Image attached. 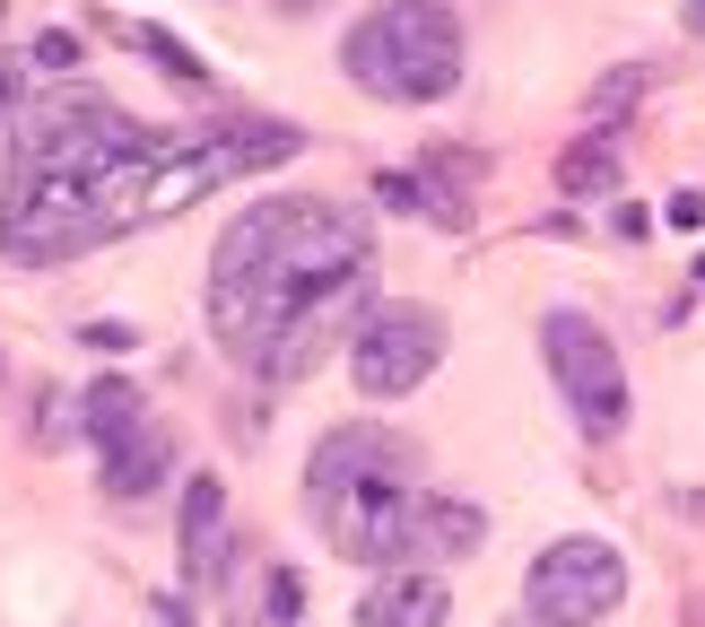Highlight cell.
Instances as JSON below:
<instances>
[{"instance_id":"cell-17","label":"cell","mask_w":705,"mask_h":627,"mask_svg":"<svg viewBox=\"0 0 705 627\" xmlns=\"http://www.w3.org/2000/svg\"><path fill=\"white\" fill-rule=\"evenodd\" d=\"M662 219H671V227H705V192H671Z\"/></svg>"},{"instance_id":"cell-15","label":"cell","mask_w":705,"mask_h":627,"mask_svg":"<svg viewBox=\"0 0 705 627\" xmlns=\"http://www.w3.org/2000/svg\"><path fill=\"white\" fill-rule=\"evenodd\" d=\"M296 602H305V584H296V575L279 567V575H270V619H279V627H296Z\"/></svg>"},{"instance_id":"cell-12","label":"cell","mask_w":705,"mask_h":627,"mask_svg":"<svg viewBox=\"0 0 705 627\" xmlns=\"http://www.w3.org/2000/svg\"><path fill=\"white\" fill-rule=\"evenodd\" d=\"M558 192L567 201H592V192H618V148L592 131V139H575L567 157H558Z\"/></svg>"},{"instance_id":"cell-1","label":"cell","mask_w":705,"mask_h":627,"mask_svg":"<svg viewBox=\"0 0 705 627\" xmlns=\"http://www.w3.org/2000/svg\"><path fill=\"white\" fill-rule=\"evenodd\" d=\"M296 157L288 123H201V131H148L97 88L44 97L18 123L9 201H0V253L9 261H70L88 245H114L148 219L192 210L253 166Z\"/></svg>"},{"instance_id":"cell-3","label":"cell","mask_w":705,"mask_h":627,"mask_svg":"<svg viewBox=\"0 0 705 627\" xmlns=\"http://www.w3.org/2000/svg\"><path fill=\"white\" fill-rule=\"evenodd\" d=\"M305 505L323 523V540L357 558V567H401L410 558V531H418V454L392 436V427H332L305 462Z\"/></svg>"},{"instance_id":"cell-11","label":"cell","mask_w":705,"mask_h":627,"mask_svg":"<svg viewBox=\"0 0 705 627\" xmlns=\"http://www.w3.org/2000/svg\"><path fill=\"white\" fill-rule=\"evenodd\" d=\"M479 505H462V497H427V514H418V531H410V558L401 567H436V558H470L479 549Z\"/></svg>"},{"instance_id":"cell-20","label":"cell","mask_w":705,"mask_h":627,"mask_svg":"<svg viewBox=\"0 0 705 627\" xmlns=\"http://www.w3.org/2000/svg\"><path fill=\"white\" fill-rule=\"evenodd\" d=\"M680 18H689V26L705 35V0H680Z\"/></svg>"},{"instance_id":"cell-21","label":"cell","mask_w":705,"mask_h":627,"mask_svg":"<svg viewBox=\"0 0 705 627\" xmlns=\"http://www.w3.org/2000/svg\"><path fill=\"white\" fill-rule=\"evenodd\" d=\"M288 9H314V0H288Z\"/></svg>"},{"instance_id":"cell-19","label":"cell","mask_w":705,"mask_h":627,"mask_svg":"<svg viewBox=\"0 0 705 627\" xmlns=\"http://www.w3.org/2000/svg\"><path fill=\"white\" fill-rule=\"evenodd\" d=\"M9 114H18V70L0 61V123H9Z\"/></svg>"},{"instance_id":"cell-10","label":"cell","mask_w":705,"mask_h":627,"mask_svg":"<svg viewBox=\"0 0 705 627\" xmlns=\"http://www.w3.org/2000/svg\"><path fill=\"white\" fill-rule=\"evenodd\" d=\"M219 567H227V489L192 480V497H183V575L219 584Z\"/></svg>"},{"instance_id":"cell-8","label":"cell","mask_w":705,"mask_h":627,"mask_svg":"<svg viewBox=\"0 0 705 627\" xmlns=\"http://www.w3.org/2000/svg\"><path fill=\"white\" fill-rule=\"evenodd\" d=\"M79 418H88V436H97V454H105V489H114V497H148V489L166 480L175 445H166V427L139 410L131 383H88Z\"/></svg>"},{"instance_id":"cell-5","label":"cell","mask_w":705,"mask_h":627,"mask_svg":"<svg viewBox=\"0 0 705 627\" xmlns=\"http://www.w3.org/2000/svg\"><path fill=\"white\" fill-rule=\"evenodd\" d=\"M540 358H549V376H558V392H567V410H575L584 436H618L627 427V376H618V349H609L601 323L558 305L540 323Z\"/></svg>"},{"instance_id":"cell-9","label":"cell","mask_w":705,"mask_h":627,"mask_svg":"<svg viewBox=\"0 0 705 627\" xmlns=\"http://www.w3.org/2000/svg\"><path fill=\"white\" fill-rule=\"evenodd\" d=\"M445 619H454V593L427 567H383L374 593L357 602V627H445Z\"/></svg>"},{"instance_id":"cell-4","label":"cell","mask_w":705,"mask_h":627,"mask_svg":"<svg viewBox=\"0 0 705 627\" xmlns=\"http://www.w3.org/2000/svg\"><path fill=\"white\" fill-rule=\"evenodd\" d=\"M340 70H349L366 97H392V105H427L462 79V26L445 0H374L340 44Z\"/></svg>"},{"instance_id":"cell-2","label":"cell","mask_w":705,"mask_h":627,"mask_svg":"<svg viewBox=\"0 0 705 627\" xmlns=\"http://www.w3.org/2000/svg\"><path fill=\"white\" fill-rule=\"evenodd\" d=\"M374 296V236L349 201L270 192L210 253V332L261 383H296L332 358Z\"/></svg>"},{"instance_id":"cell-16","label":"cell","mask_w":705,"mask_h":627,"mask_svg":"<svg viewBox=\"0 0 705 627\" xmlns=\"http://www.w3.org/2000/svg\"><path fill=\"white\" fill-rule=\"evenodd\" d=\"M35 61H44V70H70V61H79V35H53V26H44V35H35Z\"/></svg>"},{"instance_id":"cell-6","label":"cell","mask_w":705,"mask_h":627,"mask_svg":"<svg viewBox=\"0 0 705 627\" xmlns=\"http://www.w3.org/2000/svg\"><path fill=\"white\" fill-rule=\"evenodd\" d=\"M436 358H445V314L436 305H374L357 323L349 376L366 401H401V392H418L436 376Z\"/></svg>"},{"instance_id":"cell-7","label":"cell","mask_w":705,"mask_h":627,"mask_svg":"<svg viewBox=\"0 0 705 627\" xmlns=\"http://www.w3.org/2000/svg\"><path fill=\"white\" fill-rule=\"evenodd\" d=\"M531 627H592L618 611V593H627V567H618V549L609 540H558V549H540L531 558Z\"/></svg>"},{"instance_id":"cell-14","label":"cell","mask_w":705,"mask_h":627,"mask_svg":"<svg viewBox=\"0 0 705 627\" xmlns=\"http://www.w3.org/2000/svg\"><path fill=\"white\" fill-rule=\"evenodd\" d=\"M131 44H139V53L157 61V70H175V79H201V61H192V53H183V44L166 35V26H131Z\"/></svg>"},{"instance_id":"cell-13","label":"cell","mask_w":705,"mask_h":627,"mask_svg":"<svg viewBox=\"0 0 705 627\" xmlns=\"http://www.w3.org/2000/svg\"><path fill=\"white\" fill-rule=\"evenodd\" d=\"M645 88H653V70H645V61H636V70H618V79H601V88H592V131L609 139V131L627 123V105H636Z\"/></svg>"},{"instance_id":"cell-18","label":"cell","mask_w":705,"mask_h":627,"mask_svg":"<svg viewBox=\"0 0 705 627\" xmlns=\"http://www.w3.org/2000/svg\"><path fill=\"white\" fill-rule=\"evenodd\" d=\"M88 340H97V349H131V340H139V323H88Z\"/></svg>"}]
</instances>
